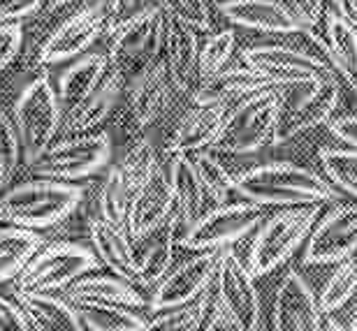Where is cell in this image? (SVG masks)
Masks as SVG:
<instances>
[{
  "label": "cell",
  "mask_w": 357,
  "mask_h": 331,
  "mask_svg": "<svg viewBox=\"0 0 357 331\" xmlns=\"http://www.w3.org/2000/svg\"><path fill=\"white\" fill-rule=\"evenodd\" d=\"M86 190L49 176L10 185L0 195V222L26 229H49L68 220L82 206Z\"/></svg>",
  "instance_id": "obj_1"
},
{
  "label": "cell",
  "mask_w": 357,
  "mask_h": 331,
  "mask_svg": "<svg viewBox=\"0 0 357 331\" xmlns=\"http://www.w3.org/2000/svg\"><path fill=\"white\" fill-rule=\"evenodd\" d=\"M241 197L260 206H304L325 204L334 197L332 185L313 169L292 162H269L244 171L234 181Z\"/></svg>",
  "instance_id": "obj_2"
},
{
  "label": "cell",
  "mask_w": 357,
  "mask_h": 331,
  "mask_svg": "<svg viewBox=\"0 0 357 331\" xmlns=\"http://www.w3.org/2000/svg\"><path fill=\"white\" fill-rule=\"evenodd\" d=\"M278 98L281 107L274 141H288L332 118L341 100L339 75L334 70H320L302 82L283 86Z\"/></svg>",
  "instance_id": "obj_3"
},
{
  "label": "cell",
  "mask_w": 357,
  "mask_h": 331,
  "mask_svg": "<svg viewBox=\"0 0 357 331\" xmlns=\"http://www.w3.org/2000/svg\"><path fill=\"white\" fill-rule=\"evenodd\" d=\"M63 114L59 88L49 75H38L21 88L12 107V121L24 146V164H31L56 141Z\"/></svg>",
  "instance_id": "obj_4"
},
{
  "label": "cell",
  "mask_w": 357,
  "mask_h": 331,
  "mask_svg": "<svg viewBox=\"0 0 357 331\" xmlns=\"http://www.w3.org/2000/svg\"><path fill=\"white\" fill-rule=\"evenodd\" d=\"M96 250L73 241L42 243L21 273L14 278L12 290L21 292H63L75 280L100 269Z\"/></svg>",
  "instance_id": "obj_5"
},
{
  "label": "cell",
  "mask_w": 357,
  "mask_h": 331,
  "mask_svg": "<svg viewBox=\"0 0 357 331\" xmlns=\"http://www.w3.org/2000/svg\"><path fill=\"white\" fill-rule=\"evenodd\" d=\"M320 206L323 204H304L288 206V211L271 215L262 222L248 253V269L253 276H265L292 257L297 248H302L306 236L311 234Z\"/></svg>",
  "instance_id": "obj_6"
},
{
  "label": "cell",
  "mask_w": 357,
  "mask_h": 331,
  "mask_svg": "<svg viewBox=\"0 0 357 331\" xmlns=\"http://www.w3.org/2000/svg\"><path fill=\"white\" fill-rule=\"evenodd\" d=\"M167 31V14L158 5H146L142 10L119 19L107 31V56L112 66L126 75V68H144L149 61L162 54Z\"/></svg>",
  "instance_id": "obj_7"
},
{
  "label": "cell",
  "mask_w": 357,
  "mask_h": 331,
  "mask_svg": "<svg viewBox=\"0 0 357 331\" xmlns=\"http://www.w3.org/2000/svg\"><path fill=\"white\" fill-rule=\"evenodd\" d=\"M278 107V93L262 88L255 91L227 111L223 132L213 144L216 153H253L265 144L274 141Z\"/></svg>",
  "instance_id": "obj_8"
},
{
  "label": "cell",
  "mask_w": 357,
  "mask_h": 331,
  "mask_svg": "<svg viewBox=\"0 0 357 331\" xmlns=\"http://www.w3.org/2000/svg\"><path fill=\"white\" fill-rule=\"evenodd\" d=\"M112 139L107 132L68 134L54 141L40 157L26 164L35 176H49L59 181L77 183L93 176L109 162Z\"/></svg>",
  "instance_id": "obj_9"
},
{
  "label": "cell",
  "mask_w": 357,
  "mask_h": 331,
  "mask_svg": "<svg viewBox=\"0 0 357 331\" xmlns=\"http://www.w3.org/2000/svg\"><path fill=\"white\" fill-rule=\"evenodd\" d=\"M265 220V211L255 201H237V204H218L209 208L185 227L176 243L188 250H213L246 236Z\"/></svg>",
  "instance_id": "obj_10"
},
{
  "label": "cell",
  "mask_w": 357,
  "mask_h": 331,
  "mask_svg": "<svg viewBox=\"0 0 357 331\" xmlns=\"http://www.w3.org/2000/svg\"><path fill=\"white\" fill-rule=\"evenodd\" d=\"M112 19L105 7V0L98 5L84 7L68 17L49 38L40 45L38 63L40 66H59L77 59V56L86 54L96 45L98 38L105 31H109Z\"/></svg>",
  "instance_id": "obj_11"
},
{
  "label": "cell",
  "mask_w": 357,
  "mask_h": 331,
  "mask_svg": "<svg viewBox=\"0 0 357 331\" xmlns=\"http://www.w3.org/2000/svg\"><path fill=\"white\" fill-rule=\"evenodd\" d=\"M220 253L223 250H197L195 257L181 262L174 269H169L158 285L153 287L151 294V311H160V308H172L188 304V301L197 299L206 287H211L213 278H216V269L220 262Z\"/></svg>",
  "instance_id": "obj_12"
},
{
  "label": "cell",
  "mask_w": 357,
  "mask_h": 331,
  "mask_svg": "<svg viewBox=\"0 0 357 331\" xmlns=\"http://www.w3.org/2000/svg\"><path fill=\"white\" fill-rule=\"evenodd\" d=\"M176 91L172 72L165 56L158 54L144 68L135 72L130 86H128V114L132 123L139 128H149L155 123L172 102Z\"/></svg>",
  "instance_id": "obj_13"
},
{
  "label": "cell",
  "mask_w": 357,
  "mask_h": 331,
  "mask_svg": "<svg viewBox=\"0 0 357 331\" xmlns=\"http://www.w3.org/2000/svg\"><path fill=\"white\" fill-rule=\"evenodd\" d=\"M213 292L225 306V311L241 325V331L258 329L260 299L253 283V273L230 250L220 253L216 278H213Z\"/></svg>",
  "instance_id": "obj_14"
},
{
  "label": "cell",
  "mask_w": 357,
  "mask_h": 331,
  "mask_svg": "<svg viewBox=\"0 0 357 331\" xmlns=\"http://www.w3.org/2000/svg\"><path fill=\"white\" fill-rule=\"evenodd\" d=\"M176 211L172 181H169V171L158 164L151 176L132 192L130 206H128L126 229L132 241L142 239V236L151 234L153 229L172 218Z\"/></svg>",
  "instance_id": "obj_15"
},
{
  "label": "cell",
  "mask_w": 357,
  "mask_h": 331,
  "mask_svg": "<svg viewBox=\"0 0 357 331\" xmlns=\"http://www.w3.org/2000/svg\"><path fill=\"white\" fill-rule=\"evenodd\" d=\"M357 250V204H346L327 213L311 229L304 248L306 264H332Z\"/></svg>",
  "instance_id": "obj_16"
},
{
  "label": "cell",
  "mask_w": 357,
  "mask_h": 331,
  "mask_svg": "<svg viewBox=\"0 0 357 331\" xmlns=\"http://www.w3.org/2000/svg\"><path fill=\"white\" fill-rule=\"evenodd\" d=\"M271 322L278 331H318L325 329V313L311 285L295 269H288L274 297Z\"/></svg>",
  "instance_id": "obj_17"
},
{
  "label": "cell",
  "mask_w": 357,
  "mask_h": 331,
  "mask_svg": "<svg viewBox=\"0 0 357 331\" xmlns=\"http://www.w3.org/2000/svg\"><path fill=\"white\" fill-rule=\"evenodd\" d=\"M244 63L248 68L265 75L274 86H288L302 79L316 75L323 68H318L309 56L302 54L292 45H255L244 52Z\"/></svg>",
  "instance_id": "obj_18"
},
{
  "label": "cell",
  "mask_w": 357,
  "mask_h": 331,
  "mask_svg": "<svg viewBox=\"0 0 357 331\" xmlns=\"http://www.w3.org/2000/svg\"><path fill=\"white\" fill-rule=\"evenodd\" d=\"M123 84H126L123 72L116 68L109 70V75L98 84V88H93L86 98H82L77 105L66 109L61 123V137L91 132L105 118H109V114L114 111V107H116L121 98Z\"/></svg>",
  "instance_id": "obj_19"
},
{
  "label": "cell",
  "mask_w": 357,
  "mask_h": 331,
  "mask_svg": "<svg viewBox=\"0 0 357 331\" xmlns=\"http://www.w3.org/2000/svg\"><path fill=\"white\" fill-rule=\"evenodd\" d=\"M227 111L230 105H197L190 111L183 114V118L178 121L176 130L172 132L167 141V153H197L206 146H213L216 139L223 132Z\"/></svg>",
  "instance_id": "obj_20"
},
{
  "label": "cell",
  "mask_w": 357,
  "mask_h": 331,
  "mask_svg": "<svg viewBox=\"0 0 357 331\" xmlns=\"http://www.w3.org/2000/svg\"><path fill=\"white\" fill-rule=\"evenodd\" d=\"M218 10L227 21L253 31L288 35L304 26L292 7L281 0H223L218 3Z\"/></svg>",
  "instance_id": "obj_21"
},
{
  "label": "cell",
  "mask_w": 357,
  "mask_h": 331,
  "mask_svg": "<svg viewBox=\"0 0 357 331\" xmlns=\"http://www.w3.org/2000/svg\"><path fill=\"white\" fill-rule=\"evenodd\" d=\"M176 227H178V215L174 211V215L165 225H160L151 234L132 241L135 266H137V285L155 287L162 280V276L172 269L174 248H176Z\"/></svg>",
  "instance_id": "obj_22"
},
{
  "label": "cell",
  "mask_w": 357,
  "mask_h": 331,
  "mask_svg": "<svg viewBox=\"0 0 357 331\" xmlns=\"http://www.w3.org/2000/svg\"><path fill=\"white\" fill-rule=\"evenodd\" d=\"M89 236L91 246L96 250L98 260L102 262L112 273L130 280L137 285V266H135V243L123 225H114V222L100 218H91L89 222Z\"/></svg>",
  "instance_id": "obj_23"
},
{
  "label": "cell",
  "mask_w": 357,
  "mask_h": 331,
  "mask_svg": "<svg viewBox=\"0 0 357 331\" xmlns=\"http://www.w3.org/2000/svg\"><path fill=\"white\" fill-rule=\"evenodd\" d=\"M199 49L202 47L197 42L195 28L167 17L162 56H165L169 72H172L178 93L195 88L199 82Z\"/></svg>",
  "instance_id": "obj_24"
},
{
  "label": "cell",
  "mask_w": 357,
  "mask_h": 331,
  "mask_svg": "<svg viewBox=\"0 0 357 331\" xmlns=\"http://www.w3.org/2000/svg\"><path fill=\"white\" fill-rule=\"evenodd\" d=\"M14 301L26 313L33 331H82V318L75 304L56 292H21L12 290Z\"/></svg>",
  "instance_id": "obj_25"
},
{
  "label": "cell",
  "mask_w": 357,
  "mask_h": 331,
  "mask_svg": "<svg viewBox=\"0 0 357 331\" xmlns=\"http://www.w3.org/2000/svg\"><path fill=\"white\" fill-rule=\"evenodd\" d=\"M274 86L265 75H260L253 68H232V70H218L209 77H202L192 91V102L197 105H230L232 100L246 98L255 91L269 88Z\"/></svg>",
  "instance_id": "obj_26"
},
{
  "label": "cell",
  "mask_w": 357,
  "mask_h": 331,
  "mask_svg": "<svg viewBox=\"0 0 357 331\" xmlns=\"http://www.w3.org/2000/svg\"><path fill=\"white\" fill-rule=\"evenodd\" d=\"M70 304L75 306H128L142 308L146 304L144 297L135 290L130 280L121 276H96V278H79L73 285L63 290Z\"/></svg>",
  "instance_id": "obj_27"
},
{
  "label": "cell",
  "mask_w": 357,
  "mask_h": 331,
  "mask_svg": "<svg viewBox=\"0 0 357 331\" xmlns=\"http://www.w3.org/2000/svg\"><path fill=\"white\" fill-rule=\"evenodd\" d=\"M109 66H112L109 56L96 52L82 54L73 59V63L61 72L59 82H56L63 109H70L82 98H86L93 88H98V84L109 75Z\"/></svg>",
  "instance_id": "obj_28"
},
{
  "label": "cell",
  "mask_w": 357,
  "mask_h": 331,
  "mask_svg": "<svg viewBox=\"0 0 357 331\" xmlns=\"http://www.w3.org/2000/svg\"><path fill=\"white\" fill-rule=\"evenodd\" d=\"M169 181H172L174 201H176V215L183 227H188L192 220L202 215L206 188L202 178L197 174L195 162L190 160L188 153H172L169 155Z\"/></svg>",
  "instance_id": "obj_29"
},
{
  "label": "cell",
  "mask_w": 357,
  "mask_h": 331,
  "mask_svg": "<svg viewBox=\"0 0 357 331\" xmlns=\"http://www.w3.org/2000/svg\"><path fill=\"white\" fill-rule=\"evenodd\" d=\"M45 243V236L38 229H26L17 225L0 227V285L14 283L28 260Z\"/></svg>",
  "instance_id": "obj_30"
},
{
  "label": "cell",
  "mask_w": 357,
  "mask_h": 331,
  "mask_svg": "<svg viewBox=\"0 0 357 331\" xmlns=\"http://www.w3.org/2000/svg\"><path fill=\"white\" fill-rule=\"evenodd\" d=\"M325 24V40L339 77L357 79V26L341 14H327Z\"/></svg>",
  "instance_id": "obj_31"
},
{
  "label": "cell",
  "mask_w": 357,
  "mask_h": 331,
  "mask_svg": "<svg viewBox=\"0 0 357 331\" xmlns=\"http://www.w3.org/2000/svg\"><path fill=\"white\" fill-rule=\"evenodd\" d=\"M89 331H146L149 320L128 306H77Z\"/></svg>",
  "instance_id": "obj_32"
},
{
  "label": "cell",
  "mask_w": 357,
  "mask_h": 331,
  "mask_svg": "<svg viewBox=\"0 0 357 331\" xmlns=\"http://www.w3.org/2000/svg\"><path fill=\"white\" fill-rule=\"evenodd\" d=\"M130 199H132V190L126 181L123 171L116 164V167L107 171V176L102 178V183L98 188V215L114 222V225L126 227Z\"/></svg>",
  "instance_id": "obj_33"
},
{
  "label": "cell",
  "mask_w": 357,
  "mask_h": 331,
  "mask_svg": "<svg viewBox=\"0 0 357 331\" xmlns=\"http://www.w3.org/2000/svg\"><path fill=\"white\" fill-rule=\"evenodd\" d=\"M206 304H209V287H206L197 299L188 301V304L153 311V318H149V329L151 331H195V329H202L204 315H206Z\"/></svg>",
  "instance_id": "obj_34"
},
{
  "label": "cell",
  "mask_w": 357,
  "mask_h": 331,
  "mask_svg": "<svg viewBox=\"0 0 357 331\" xmlns=\"http://www.w3.org/2000/svg\"><path fill=\"white\" fill-rule=\"evenodd\" d=\"M357 292V257H346L337 266V271L332 273L330 280L325 283L323 292H320V311L334 313L339 308H344L348 301L353 299Z\"/></svg>",
  "instance_id": "obj_35"
},
{
  "label": "cell",
  "mask_w": 357,
  "mask_h": 331,
  "mask_svg": "<svg viewBox=\"0 0 357 331\" xmlns=\"http://www.w3.org/2000/svg\"><path fill=\"white\" fill-rule=\"evenodd\" d=\"M320 164L330 181L339 190L357 197V148H323Z\"/></svg>",
  "instance_id": "obj_36"
},
{
  "label": "cell",
  "mask_w": 357,
  "mask_h": 331,
  "mask_svg": "<svg viewBox=\"0 0 357 331\" xmlns=\"http://www.w3.org/2000/svg\"><path fill=\"white\" fill-rule=\"evenodd\" d=\"M24 164V146L12 116L0 111V195L10 188L17 169Z\"/></svg>",
  "instance_id": "obj_37"
},
{
  "label": "cell",
  "mask_w": 357,
  "mask_h": 331,
  "mask_svg": "<svg viewBox=\"0 0 357 331\" xmlns=\"http://www.w3.org/2000/svg\"><path fill=\"white\" fill-rule=\"evenodd\" d=\"M158 164L160 162H158V155H155L153 144L149 139H139L126 151V155H123V160H121L119 167H121V171H123L130 190L135 192L149 176H151V171L158 167Z\"/></svg>",
  "instance_id": "obj_38"
},
{
  "label": "cell",
  "mask_w": 357,
  "mask_h": 331,
  "mask_svg": "<svg viewBox=\"0 0 357 331\" xmlns=\"http://www.w3.org/2000/svg\"><path fill=\"white\" fill-rule=\"evenodd\" d=\"M192 162H195L197 174L202 178L206 192L213 197L216 204H223L227 195L234 190V181H237V178H232V174L223 167V162H220L213 153H202V151H197L195 157H192Z\"/></svg>",
  "instance_id": "obj_39"
},
{
  "label": "cell",
  "mask_w": 357,
  "mask_h": 331,
  "mask_svg": "<svg viewBox=\"0 0 357 331\" xmlns=\"http://www.w3.org/2000/svg\"><path fill=\"white\" fill-rule=\"evenodd\" d=\"M234 42L237 38L232 31H220L204 42V47L199 49V79L225 68V63L234 54Z\"/></svg>",
  "instance_id": "obj_40"
},
{
  "label": "cell",
  "mask_w": 357,
  "mask_h": 331,
  "mask_svg": "<svg viewBox=\"0 0 357 331\" xmlns=\"http://www.w3.org/2000/svg\"><path fill=\"white\" fill-rule=\"evenodd\" d=\"M169 19L181 21L185 26H192L195 31H209L211 17L204 0H153Z\"/></svg>",
  "instance_id": "obj_41"
},
{
  "label": "cell",
  "mask_w": 357,
  "mask_h": 331,
  "mask_svg": "<svg viewBox=\"0 0 357 331\" xmlns=\"http://www.w3.org/2000/svg\"><path fill=\"white\" fill-rule=\"evenodd\" d=\"M288 38H290L288 45H292L295 49H299L302 54L309 56V59H311L313 63H316L318 68H323V70H334V72H337V68H334L332 52H330V47H327L325 35L320 38L318 33H313V31H311V26H302L299 31L288 33ZM337 75H339V72H337Z\"/></svg>",
  "instance_id": "obj_42"
},
{
  "label": "cell",
  "mask_w": 357,
  "mask_h": 331,
  "mask_svg": "<svg viewBox=\"0 0 357 331\" xmlns=\"http://www.w3.org/2000/svg\"><path fill=\"white\" fill-rule=\"evenodd\" d=\"M24 47V28L19 21L14 24H0V72L10 68Z\"/></svg>",
  "instance_id": "obj_43"
},
{
  "label": "cell",
  "mask_w": 357,
  "mask_h": 331,
  "mask_svg": "<svg viewBox=\"0 0 357 331\" xmlns=\"http://www.w3.org/2000/svg\"><path fill=\"white\" fill-rule=\"evenodd\" d=\"M0 331H33L14 297H3V294H0Z\"/></svg>",
  "instance_id": "obj_44"
},
{
  "label": "cell",
  "mask_w": 357,
  "mask_h": 331,
  "mask_svg": "<svg viewBox=\"0 0 357 331\" xmlns=\"http://www.w3.org/2000/svg\"><path fill=\"white\" fill-rule=\"evenodd\" d=\"M45 0H0V24H14L33 17Z\"/></svg>",
  "instance_id": "obj_45"
},
{
  "label": "cell",
  "mask_w": 357,
  "mask_h": 331,
  "mask_svg": "<svg viewBox=\"0 0 357 331\" xmlns=\"http://www.w3.org/2000/svg\"><path fill=\"white\" fill-rule=\"evenodd\" d=\"M288 3L304 26H318L320 19H323L325 0H288Z\"/></svg>",
  "instance_id": "obj_46"
},
{
  "label": "cell",
  "mask_w": 357,
  "mask_h": 331,
  "mask_svg": "<svg viewBox=\"0 0 357 331\" xmlns=\"http://www.w3.org/2000/svg\"><path fill=\"white\" fill-rule=\"evenodd\" d=\"M330 132L351 148H357V114L330 121Z\"/></svg>",
  "instance_id": "obj_47"
},
{
  "label": "cell",
  "mask_w": 357,
  "mask_h": 331,
  "mask_svg": "<svg viewBox=\"0 0 357 331\" xmlns=\"http://www.w3.org/2000/svg\"><path fill=\"white\" fill-rule=\"evenodd\" d=\"M144 3L146 0H105V7H107V12H109L112 24H116L119 19H123V17H128V14L146 7Z\"/></svg>",
  "instance_id": "obj_48"
},
{
  "label": "cell",
  "mask_w": 357,
  "mask_h": 331,
  "mask_svg": "<svg viewBox=\"0 0 357 331\" xmlns=\"http://www.w3.org/2000/svg\"><path fill=\"white\" fill-rule=\"evenodd\" d=\"M334 5H337L341 17H346L357 26V0H334Z\"/></svg>",
  "instance_id": "obj_49"
},
{
  "label": "cell",
  "mask_w": 357,
  "mask_h": 331,
  "mask_svg": "<svg viewBox=\"0 0 357 331\" xmlns=\"http://www.w3.org/2000/svg\"><path fill=\"white\" fill-rule=\"evenodd\" d=\"M346 327H348V329H355V331H357V306H355V313L351 315V322H348Z\"/></svg>",
  "instance_id": "obj_50"
},
{
  "label": "cell",
  "mask_w": 357,
  "mask_h": 331,
  "mask_svg": "<svg viewBox=\"0 0 357 331\" xmlns=\"http://www.w3.org/2000/svg\"><path fill=\"white\" fill-rule=\"evenodd\" d=\"M52 7H61V5H68V3H75V0H49Z\"/></svg>",
  "instance_id": "obj_51"
}]
</instances>
